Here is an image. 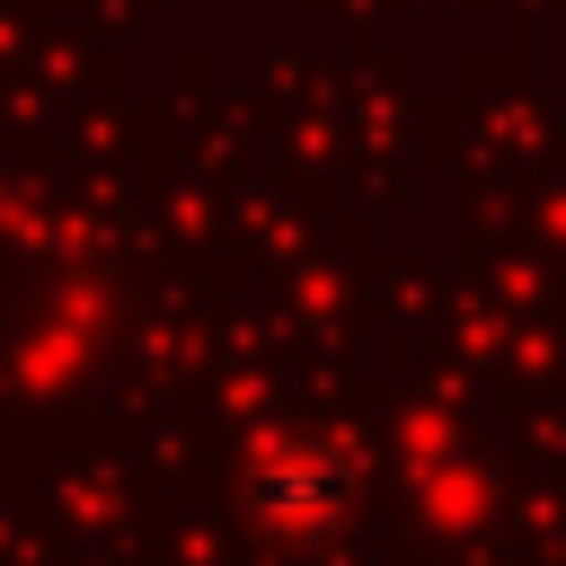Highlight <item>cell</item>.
<instances>
[{"label":"cell","instance_id":"cell-1","mask_svg":"<svg viewBox=\"0 0 566 566\" xmlns=\"http://www.w3.org/2000/svg\"><path fill=\"white\" fill-rule=\"evenodd\" d=\"M248 504L274 539H336L354 513V460L318 433H283L248 469Z\"/></svg>","mask_w":566,"mask_h":566}]
</instances>
